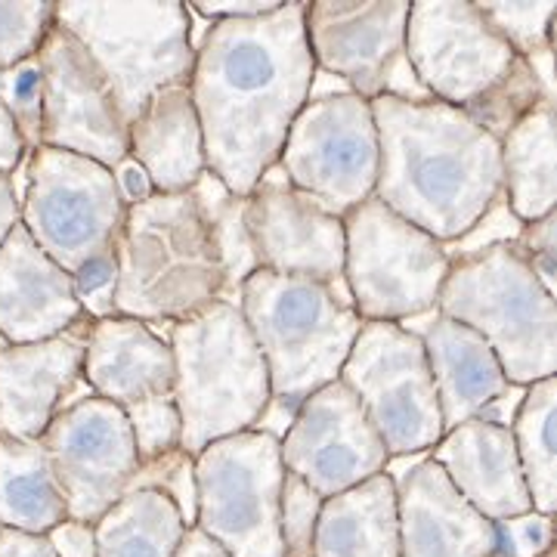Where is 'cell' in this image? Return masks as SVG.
<instances>
[{
    "instance_id": "28",
    "label": "cell",
    "mask_w": 557,
    "mask_h": 557,
    "mask_svg": "<svg viewBox=\"0 0 557 557\" xmlns=\"http://www.w3.org/2000/svg\"><path fill=\"white\" fill-rule=\"evenodd\" d=\"M62 520L65 498L40 440L0 437V527L47 536Z\"/></svg>"
},
{
    "instance_id": "23",
    "label": "cell",
    "mask_w": 557,
    "mask_h": 557,
    "mask_svg": "<svg viewBox=\"0 0 557 557\" xmlns=\"http://www.w3.org/2000/svg\"><path fill=\"white\" fill-rule=\"evenodd\" d=\"M81 375L94 397L115 406L174 391V354L164 335L127 317L94 319Z\"/></svg>"
},
{
    "instance_id": "35",
    "label": "cell",
    "mask_w": 557,
    "mask_h": 557,
    "mask_svg": "<svg viewBox=\"0 0 557 557\" xmlns=\"http://www.w3.org/2000/svg\"><path fill=\"white\" fill-rule=\"evenodd\" d=\"M124 418L131 424L139 461H156L180 449V412L174 394L131 403L124 406Z\"/></svg>"
},
{
    "instance_id": "52",
    "label": "cell",
    "mask_w": 557,
    "mask_h": 557,
    "mask_svg": "<svg viewBox=\"0 0 557 557\" xmlns=\"http://www.w3.org/2000/svg\"><path fill=\"white\" fill-rule=\"evenodd\" d=\"M539 557H557V548H555V545H552L548 552H542V555H539Z\"/></svg>"
},
{
    "instance_id": "50",
    "label": "cell",
    "mask_w": 557,
    "mask_h": 557,
    "mask_svg": "<svg viewBox=\"0 0 557 557\" xmlns=\"http://www.w3.org/2000/svg\"><path fill=\"white\" fill-rule=\"evenodd\" d=\"M20 226V196L13 177H0V245Z\"/></svg>"
},
{
    "instance_id": "18",
    "label": "cell",
    "mask_w": 557,
    "mask_h": 557,
    "mask_svg": "<svg viewBox=\"0 0 557 557\" xmlns=\"http://www.w3.org/2000/svg\"><path fill=\"white\" fill-rule=\"evenodd\" d=\"M406 22L409 3L403 0H313L304 28L313 65L372 102L406 57Z\"/></svg>"
},
{
    "instance_id": "22",
    "label": "cell",
    "mask_w": 557,
    "mask_h": 557,
    "mask_svg": "<svg viewBox=\"0 0 557 557\" xmlns=\"http://www.w3.org/2000/svg\"><path fill=\"white\" fill-rule=\"evenodd\" d=\"M431 458L446 471L458 496L490 523L533 511L511 428L471 418L446 431Z\"/></svg>"
},
{
    "instance_id": "55",
    "label": "cell",
    "mask_w": 557,
    "mask_h": 557,
    "mask_svg": "<svg viewBox=\"0 0 557 557\" xmlns=\"http://www.w3.org/2000/svg\"><path fill=\"white\" fill-rule=\"evenodd\" d=\"M0 84H3V72H0Z\"/></svg>"
},
{
    "instance_id": "48",
    "label": "cell",
    "mask_w": 557,
    "mask_h": 557,
    "mask_svg": "<svg viewBox=\"0 0 557 557\" xmlns=\"http://www.w3.org/2000/svg\"><path fill=\"white\" fill-rule=\"evenodd\" d=\"M115 183H119L121 199L127 201V205H137V201L152 196V183L131 159L124 161L121 168H115Z\"/></svg>"
},
{
    "instance_id": "14",
    "label": "cell",
    "mask_w": 557,
    "mask_h": 557,
    "mask_svg": "<svg viewBox=\"0 0 557 557\" xmlns=\"http://www.w3.org/2000/svg\"><path fill=\"white\" fill-rule=\"evenodd\" d=\"M40 446L65 498L69 520H97L131 493L139 456L124 409L100 397L65 406L44 431Z\"/></svg>"
},
{
    "instance_id": "4",
    "label": "cell",
    "mask_w": 557,
    "mask_h": 557,
    "mask_svg": "<svg viewBox=\"0 0 557 557\" xmlns=\"http://www.w3.org/2000/svg\"><path fill=\"white\" fill-rule=\"evenodd\" d=\"M180 449L199 456L211 443L245 434L273 397L270 372L242 310L211 300L171 325Z\"/></svg>"
},
{
    "instance_id": "20",
    "label": "cell",
    "mask_w": 557,
    "mask_h": 557,
    "mask_svg": "<svg viewBox=\"0 0 557 557\" xmlns=\"http://www.w3.org/2000/svg\"><path fill=\"white\" fill-rule=\"evenodd\" d=\"M399 557H490L496 527L474 511L437 461H418L397 480Z\"/></svg>"
},
{
    "instance_id": "44",
    "label": "cell",
    "mask_w": 557,
    "mask_h": 557,
    "mask_svg": "<svg viewBox=\"0 0 557 557\" xmlns=\"http://www.w3.org/2000/svg\"><path fill=\"white\" fill-rule=\"evenodd\" d=\"M25 156H28V149L22 143L16 124L10 119V112L0 106V177H13Z\"/></svg>"
},
{
    "instance_id": "5",
    "label": "cell",
    "mask_w": 557,
    "mask_h": 557,
    "mask_svg": "<svg viewBox=\"0 0 557 557\" xmlns=\"http://www.w3.org/2000/svg\"><path fill=\"white\" fill-rule=\"evenodd\" d=\"M115 317L137 319L149 329L180 319L220 300L223 273L211 233L189 193L127 205L115 248Z\"/></svg>"
},
{
    "instance_id": "49",
    "label": "cell",
    "mask_w": 557,
    "mask_h": 557,
    "mask_svg": "<svg viewBox=\"0 0 557 557\" xmlns=\"http://www.w3.org/2000/svg\"><path fill=\"white\" fill-rule=\"evenodd\" d=\"M171 557H230L220 548L208 533H201L199 527H186V533L180 539L177 552Z\"/></svg>"
},
{
    "instance_id": "43",
    "label": "cell",
    "mask_w": 557,
    "mask_h": 557,
    "mask_svg": "<svg viewBox=\"0 0 557 557\" xmlns=\"http://www.w3.org/2000/svg\"><path fill=\"white\" fill-rule=\"evenodd\" d=\"M47 542L57 557H97V539L94 527L81 520H62L47 533Z\"/></svg>"
},
{
    "instance_id": "17",
    "label": "cell",
    "mask_w": 557,
    "mask_h": 557,
    "mask_svg": "<svg viewBox=\"0 0 557 557\" xmlns=\"http://www.w3.org/2000/svg\"><path fill=\"white\" fill-rule=\"evenodd\" d=\"M248 230L260 270L322 282L341 304L354 307L344 285V220L292 189L278 164L248 196Z\"/></svg>"
},
{
    "instance_id": "42",
    "label": "cell",
    "mask_w": 557,
    "mask_h": 557,
    "mask_svg": "<svg viewBox=\"0 0 557 557\" xmlns=\"http://www.w3.org/2000/svg\"><path fill=\"white\" fill-rule=\"evenodd\" d=\"M282 7V0H193L186 3V10L193 16H205L211 22L226 20H255V16H267Z\"/></svg>"
},
{
    "instance_id": "16",
    "label": "cell",
    "mask_w": 557,
    "mask_h": 557,
    "mask_svg": "<svg viewBox=\"0 0 557 557\" xmlns=\"http://www.w3.org/2000/svg\"><path fill=\"white\" fill-rule=\"evenodd\" d=\"M285 474L304 480L322 498L347 493L387 468L379 431L344 381H332L300 403L278 440Z\"/></svg>"
},
{
    "instance_id": "24",
    "label": "cell",
    "mask_w": 557,
    "mask_h": 557,
    "mask_svg": "<svg viewBox=\"0 0 557 557\" xmlns=\"http://www.w3.org/2000/svg\"><path fill=\"white\" fill-rule=\"evenodd\" d=\"M127 159L152 183V193H189L208 171L193 90H161L127 127Z\"/></svg>"
},
{
    "instance_id": "6",
    "label": "cell",
    "mask_w": 557,
    "mask_h": 557,
    "mask_svg": "<svg viewBox=\"0 0 557 557\" xmlns=\"http://www.w3.org/2000/svg\"><path fill=\"white\" fill-rule=\"evenodd\" d=\"M437 313L478 332L508 384L530 387L557 375V298L545 292L515 242L453 260Z\"/></svg>"
},
{
    "instance_id": "31",
    "label": "cell",
    "mask_w": 557,
    "mask_h": 557,
    "mask_svg": "<svg viewBox=\"0 0 557 557\" xmlns=\"http://www.w3.org/2000/svg\"><path fill=\"white\" fill-rule=\"evenodd\" d=\"M189 196L196 201L201 220L211 233V242H214V251H218L220 273H223L220 300L239 307L245 278L260 270L255 239L248 230V199L233 196L211 171L201 174L199 183L189 189Z\"/></svg>"
},
{
    "instance_id": "27",
    "label": "cell",
    "mask_w": 557,
    "mask_h": 557,
    "mask_svg": "<svg viewBox=\"0 0 557 557\" xmlns=\"http://www.w3.org/2000/svg\"><path fill=\"white\" fill-rule=\"evenodd\" d=\"M502 196L520 223L557 211V115L552 102H536L498 139Z\"/></svg>"
},
{
    "instance_id": "36",
    "label": "cell",
    "mask_w": 557,
    "mask_h": 557,
    "mask_svg": "<svg viewBox=\"0 0 557 557\" xmlns=\"http://www.w3.org/2000/svg\"><path fill=\"white\" fill-rule=\"evenodd\" d=\"M319 511H322V496L295 474H285L282 498H278V533H282L285 557H313Z\"/></svg>"
},
{
    "instance_id": "45",
    "label": "cell",
    "mask_w": 557,
    "mask_h": 557,
    "mask_svg": "<svg viewBox=\"0 0 557 557\" xmlns=\"http://www.w3.org/2000/svg\"><path fill=\"white\" fill-rule=\"evenodd\" d=\"M0 557H57L47 536H28L0 527Z\"/></svg>"
},
{
    "instance_id": "30",
    "label": "cell",
    "mask_w": 557,
    "mask_h": 557,
    "mask_svg": "<svg viewBox=\"0 0 557 557\" xmlns=\"http://www.w3.org/2000/svg\"><path fill=\"white\" fill-rule=\"evenodd\" d=\"M557 375L542 379L523 391L520 409L511 421V437L518 449L523 483L533 502V511L552 515L557 511Z\"/></svg>"
},
{
    "instance_id": "33",
    "label": "cell",
    "mask_w": 557,
    "mask_h": 557,
    "mask_svg": "<svg viewBox=\"0 0 557 557\" xmlns=\"http://www.w3.org/2000/svg\"><path fill=\"white\" fill-rule=\"evenodd\" d=\"M57 22V0H0V72L38 57Z\"/></svg>"
},
{
    "instance_id": "51",
    "label": "cell",
    "mask_w": 557,
    "mask_h": 557,
    "mask_svg": "<svg viewBox=\"0 0 557 557\" xmlns=\"http://www.w3.org/2000/svg\"><path fill=\"white\" fill-rule=\"evenodd\" d=\"M341 94H350V87L344 84L341 78H335V75H329V72H322V69H317L313 72V81H310V100H329V97H341Z\"/></svg>"
},
{
    "instance_id": "11",
    "label": "cell",
    "mask_w": 557,
    "mask_h": 557,
    "mask_svg": "<svg viewBox=\"0 0 557 557\" xmlns=\"http://www.w3.org/2000/svg\"><path fill=\"white\" fill-rule=\"evenodd\" d=\"M278 440L260 431L218 440L196 456V527L230 557H285Z\"/></svg>"
},
{
    "instance_id": "26",
    "label": "cell",
    "mask_w": 557,
    "mask_h": 557,
    "mask_svg": "<svg viewBox=\"0 0 557 557\" xmlns=\"http://www.w3.org/2000/svg\"><path fill=\"white\" fill-rule=\"evenodd\" d=\"M313 557H399L397 483L375 474L347 493L322 498Z\"/></svg>"
},
{
    "instance_id": "8",
    "label": "cell",
    "mask_w": 557,
    "mask_h": 557,
    "mask_svg": "<svg viewBox=\"0 0 557 557\" xmlns=\"http://www.w3.org/2000/svg\"><path fill=\"white\" fill-rule=\"evenodd\" d=\"M245 325L258 341L273 399L298 409L319 387L341 379L362 319L313 278L255 270L239 295Z\"/></svg>"
},
{
    "instance_id": "19",
    "label": "cell",
    "mask_w": 557,
    "mask_h": 557,
    "mask_svg": "<svg viewBox=\"0 0 557 557\" xmlns=\"http://www.w3.org/2000/svg\"><path fill=\"white\" fill-rule=\"evenodd\" d=\"M90 325L81 317L57 338L0 347V437L40 440L65 406L94 397L81 375Z\"/></svg>"
},
{
    "instance_id": "15",
    "label": "cell",
    "mask_w": 557,
    "mask_h": 557,
    "mask_svg": "<svg viewBox=\"0 0 557 557\" xmlns=\"http://www.w3.org/2000/svg\"><path fill=\"white\" fill-rule=\"evenodd\" d=\"M40 146L115 171L127 161V121L90 53L53 22L38 50Z\"/></svg>"
},
{
    "instance_id": "41",
    "label": "cell",
    "mask_w": 557,
    "mask_h": 557,
    "mask_svg": "<svg viewBox=\"0 0 557 557\" xmlns=\"http://www.w3.org/2000/svg\"><path fill=\"white\" fill-rule=\"evenodd\" d=\"M115 278H119V267L115 258L94 260L84 263L78 273H72V288L75 298L84 307V313L90 319L115 317L112 313V300H115Z\"/></svg>"
},
{
    "instance_id": "3",
    "label": "cell",
    "mask_w": 557,
    "mask_h": 557,
    "mask_svg": "<svg viewBox=\"0 0 557 557\" xmlns=\"http://www.w3.org/2000/svg\"><path fill=\"white\" fill-rule=\"evenodd\" d=\"M406 57L434 100L461 109L496 139L542 102L527 60L490 28L474 0L409 3Z\"/></svg>"
},
{
    "instance_id": "47",
    "label": "cell",
    "mask_w": 557,
    "mask_h": 557,
    "mask_svg": "<svg viewBox=\"0 0 557 557\" xmlns=\"http://www.w3.org/2000/svg\"><path fill=\"white\" fill-rule=\"evenodd\" d=\"M527 60V69L533 72V78L539 84V94H542V102H557V87H555V47L548 50H539L533 57H523Z\"/></svg>"
},
{
    "instance_id": "9",
    "label": "cell",
    "mask_w": 557,
    "mask_h": 557,
    "mask_svg": "<svg viewBox=\"0 0 557 557\" xmlns=\"http://www.w3.org/2000/svg\"><path fill=\"white\" fill-rule=\"evenodd\" d=\"M124 218L115 171L47 146L28 152L20 223L69 276L84 263L115 258Z\"/></svg>"
},
{
    "instance_id": "53",
    "label": "cell",
    "mask_w": 557,
    "mask_h": 557,
    "mask_svg": "<svg viewBox=\"0 0 557 557\" xmlns=\"http://www.w3.org/2000/svg\"><path fill=\"white\" fill-rule=\"evenodd\" d=\"M0 347H7V341H3V338H0Z\"/></svg>"
},
{
    "instance_id": "1",
    "label": "cell",
    "mask_w": 557,
    "mask_h": 557,
    "mask_svg": "<svg viewBox=\"0 0 557 557\" xmlns=\"http://www.w3.org/2000/svg\"><path fill=\"white\" fill-rule=\"evenodd\" d=\"M304 16V0H282L267 16L211 22L196 44L189 90L205 161L242 199L276 164L292 124L310 100L317 65Z\"/></svg>"
},
{
    "instance_id": "21",
    "label": "cell",
    "mask_w": 557,
    "mask_h": 557,
    "mask_svg": "<svg viewBox=\"0 0 557 557\" xmlns=\"http://www.w3.org/2000/svg\"><path fill=\"white\" fill-rule=\"evenodd\" d=\"M84 313L72 276L60 270L16 226L0 245V338L7 344H35L62 335Z\"/></svg>"
},
{
    "instance_id": "25",
    "label": "cell",
    "mask_w": 557,
    "mask_h": 557,
    "mask_svg": "<svg viewBox=\"0 0 557 557\" xmlns=\"http://www.w3.org/2000/svg\"><path fill=\"white\" fill-rule=\"evenodd\" d=\"M424 344L428 369L437 391L443 434L478 418L508 387L502 362L490 344L456 319L431 313V322L416 332Z\"/></svg>"
},
{
    "instance_id": "7",
    "label": "cell",
    "mask_w": 557,
    "mask_h": 557,
    "mask_svg": "<svg viewBox=\"0 0 557 557\" xmlns=\"http://www.w3.org/2000/svg\"><path fill=\"white\" fill-rule=\"evenodd\" d=\"M57 25L97 62L127 127L161 90L193 81V16L180 0H57Z\"/></svg>"
},
{
    "instance_id": "40",
    "label": "cell",
    "mask_w": 557,
    "mask_h": 557,
    "mask_svg": "<svg viewBox=\"0 0 557 557\" xmlns=\"http://www.w3.org/2000/svg\"><path fill=\"white\" fill-rule=\"evenodd\" d=\"M557 211L548 218L523 223L520 236L515 239V248L527 258V263L533 267L536 278L545 285L548 295L557 298V242H555Z\"/></svg>"
},
{
    "instance_id": "2",
    "label": "cell",
    "mask_w": 557,
    "mask_h": 557,
    "mask_svg": "<svg viewBox=\"0 0 557 557\" xmlns=\"http://www.w3.org/2000/svg\"><path fill=\"white\" fill-rule=\"evenodd\" d=\"M375 199L440 245L461 239L502 193L498 139L446 102L375 97Z\"/></svg>"
},
{
    "instance_id": "38",
    "label": "cell",
    "mask_w": 557,
    "mask_h": 557,
    "mask_svg": "<svg viewBox=\"0 0 557 557\" xmlns=\"http://www.w3.org/2000/svg\"><path fill=\"white\" fill-rule=\"evenodd\" d=\"M520 230H523V223L511 214L508 201L498 193L496 199H493V205L486 208V214H483L461 239L443 245V251H446V258L449 260L471 258V255H480V251H486V248H493V245L515 242L520 236Z\"/></svg>"
},
{
    "instance_id": "37",
    "label": "cell",
    "mask_w": 557,
    "mask_h": 557,
    "mask_svg": "<svg viewBox=\"0 0 557 557\" xmlns=\"http://www.w3.org/2000/svg\"><path fill=\"white\" fill-rule=\"evenodd\" d=\"M0 106L20 131L28 152L40 149V62L38 57L20 62L3 72L0 84Z\"/></svg>"
},
{
    "instance_id": "29",
    "label": "cell",
    "mask_w": 557,
    "mask_h": 557,
    "mask_svg": "<svg viewBox=\"0 0 557 557\" xmlns=\"http://www.w3.org/2000/svg\"><path fill=\"white\" fill-rule=\"evenodd\" d=\"M183 533L174 502L156 490L127 493L94 523L97 557H171Z\"/></svg>"
},
{
    "instance_id": "39",
    "label": "cell",
    "mask_w": 557,
    "mask_h": 557,
    "mask_svg": "<svg viewBox=\"0 0 557 557\" xmlns=\"http://www.w3.org/2000/svg\"><path fill=\"white\" fill-rule=\"evenodd\" d=\"M496 527V552L505 557H539L555 545V518L527 511L518 518L498 520Z\"/></svg>"
},
{
    "instance_id": "10",
    "label": "cell",
    "mask_w": 557,
    "mask_h": 557,
    "mask_svg": "<svg viewBox=\"0 0 557 557\" xmlns=\"http://www.w3.org/2000/svg\"><path fill=\"white\" fill-rule=\"evenodd\" d=\"M344 285L362 322H409L437 310L453 260L375 196L344 214Z\"/></svg>"
},
{
    "instance_id": "34",
    "label": "cell",
    "mask_w": 557,
    "mask_h": 557,
    "mask_svg": "<svg viewBox=\"0 0 557 557\" xmlns=\"http://www.w3.org/2000/svg\"><path fill=\"white\" fill-rule=\"evenodd\" d=\"M134 490H156L161 496L174 502L180 518L186 527H196V458L186 456L183 449H174L156 461H139L137 474L131 480Z\"/></svg>"
},
{
    "instance_id": "12",
    "label": "cell",
    "mask_w": 557,
    "mask_h": 557,
    "mask_svg": "<svg viewBox=\"0 0 557 557\" xmlns=\"http://www.w3.org/2000/svg\"><path fill=\"white\" fill-rule=\"evenodd\" d=\"M341 381L366 409L391 458L431 453L443 437L424 344L399 322H362Z\"/></svg>"
},
{
    "instance_id": "32",
    "label": "cell",
    "mask_w": 557,
    "mask_h": 557,
    "mask_svg": "<svg viewBox=\"0 0 557 557\" xmlns=\"http://www.w3.org/2000/svg\"><path fill=\"white\" fill-rule=\"evenodd\" d=\"M480 16L518 57H533L555 47V3L552 0H474Z\"/></svg>"
},
{
    "instance_id": "54",
    "label": "cell",
    "mask_w": 557,
    "mask_h": 557,
    "mask_svg": "<svg viewBox=\"0 0 557 557\" xmlns=\"http://www.w3.org/2000/svg\"><path fill=\"white\" fill-rule=\"evenodd\" d=\"M490 557H505V555H498V552H496V555H490Z\"/></svg>"
},
{
    "instance_id": "46",
    "label": "cell",
    "mask_w": 557,
    "mask_h": 557,
    "mask_svg": "<svg viewBox=\"0 0 557 557\" xmlns=\"http://www.w3.org/2000/svg\"><path fill=\"white\" fill-rule=\"evenodd\" d=\"M523 391L527 387H518V384H508L502 394H498L483 412L478 416V421H486V424H498V428H511V421L518 416L520 399H523Z\"/></svg>"
},
{
    "instance_id": "13",
    "label": "cell",
    "mask_w": 557,
    "mask_h": 557,
    "mask_svg": "<svg viewBox=\"0 0 557 557\" xmlns=\"http://www.w3.org/2000/svg\"><path fill=\"white\" fill-rule=\"evenodd\" d=\"M276 164L300 196L335 218L350 214L375 196L379 180V127L372 102L357 94L307 102Z\"/></svg>"
}]
</instances>
